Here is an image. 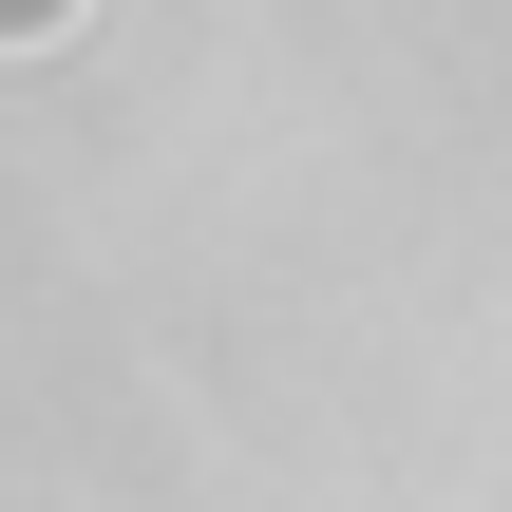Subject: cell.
<instances>
[{"mask_svg": "<svg viewBox=\"0 0 512 512\" xmlns=\"http://www.w3.org/2000/svg\"><path fill=\"white\" fill-rule=\"evenodd\" d=\"M76 19H95V0H0V57H57Z\"/></svg>", "mask_w": 512, "mask_h": 512, "instance_id": "cell-1", "label": "cell"}]
</instances>
